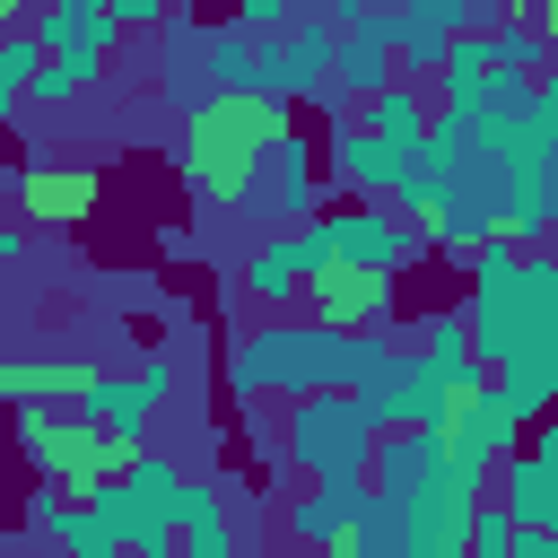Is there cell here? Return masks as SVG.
Wrapping results in <instances>:
<instances>
[{
    "mask_svg": "<svg viewBox=\"0 0 558 558\" xmlns=\"http://www.w3.org/2000/svg\"><path fill=\"white\" fill-rule=\"evenodd\" d=\"M462 323L488 375L514 392L523 418L558 410V253H523L506 235L462 253Z\"/></svg>",
    "mask_w": 558,
    "mask_h": 558,
    "instance_id": "1",
    "label": "cell"
},
{
    "mask_svg": "<svg viewBox=\"0 0 558 558\" xmlns=\"http://www.w3.org/2000/svg\"><path fill=\"white\" fill-rule=\"evenodd\" d=\"M392 331H331L314 314H262L227 340V392L244 401H314V392H357L384 366Z\"/></svg>",
    "mask_w": 558,
    "mask_h": 558,
    "instance_id": "2",
    "label": "cell"
},
{
    "mask_svg": "<svg viewBox=\"0 0 558 558\" xmlns=\"http://www.w3.org/2000/svg\"><path fill=\"white\" fill-rule=\"evenodd\" d=\"M296 131V105L288 96H209L201 113H183L174 131V174L201 209H244L262 218L270 201V174H279V148Z\"/></svg>",
    "mask_w": 558,
    "mask_h": 558,
    "instance_id": "3",
    "label": "cell"
},
{
    "mask_svg": "<svg viewBox=\"0 0 558 558\" xmlns=\"http://www.w3.org/2000/svg\"><path fill=\"white\" fill-rule=\"evenodd\" d=\"M17 453H26V471L44 480V488H61V497H96L122 462H131V445L122 436H105L87 410H17Z\"/></svg>",
    "mask_w": 558,
    "mask_h": 558,
    "instance_id": "4",
    "label": "cell"
},
{
    "mask_svg": "<svg viewBox=\"0 0 558 558\" xmlns=\"http://www.w3.org/2000/svg\"><path fill=\"white\" fill-rule=\"evenodd\" d=\"M279 445H288L296 480H366L375 471V418L357 410V392L279 401Z\"/></svg>",
    "mask_w": 558,
    "mask_h": 558,
    "instance_id": "5",
    "label": "cell"
},
{
    "mask_svg": "<svg viewBox=\"0 0 558 558\" xmlns=\"http://www.w3.org/2000/svg\"><path fill=\"white\" fill-rule=\"evenodd\" d=\"M331 70H340V26H331V17H296V26L262 35V87H270V96L314 105V113H349Z\"/></svg>",
    "mask_w": 558,
    "mask_h": 558,
    "instance_id": "6",
    "label": "cell"
},
{
    "mask_svg": "<svg viewBox=\"0 0 558 558\" xmlns=\"http://www.w3.org/2000/svg\"><path fill=\"white\" fill-rule=\"evenodd\" d=\"M323 183L340 192V201H392L401 192V174H410V157L418 148H392V140H375L366 122H349V113H323Z\"/></svg>",
    "mask_w": 558,
    "mask_h": 558,
    "instance_id": "7",
    "label": "cell"
},
{
    "mask_svg": "<svg viewBox=\"0 0 558 558\" xmlns=\"http://www.w3.org/2000/svg\"><path fill=\"white\" fill-rule=\"evenodd\" d=\"M357 410L375 418V436H392V427H453V392L427 375V357L418 349H384V366L357 384Z\"/></svg>",
    "mask_w": 558,
    "mask_h": 558,
    "instance_id": "8",
    "label": "cell"
},
{
    "mask_svg": "<svg viewBox=\"0 0 558 558\" xmlns=\"http://www.w3.org/2000/svg\"><path fill=\"white\" fill-rule=\"evenodd\" d=\"M323 227H331V262H357V270H384V279H401L427 253L392 201H340V209H323Z\"/></svg>",
    "mask_w": 558,
    "mask_h": 558,
    "instance_id": "9",
    "label": "cell"
},
{
    "mask_svg": "<svg viewBox=\"0 0 558 558\" xmlns=\"http://www.w3.org/2000/svg\"><path fill=\"white\" fill-rule=\"evenodd\" d=\"M305 314L331 323V331H392V314H401V279L357 270V262H331V270L305 279Z\"/></svg>",
    "mask_w": 558,
    "mask_h": 558,
    "instance_id": "10",
    "label": "cell"
},
{
    "mask_svg": "<svg viewBox=\"0 0 558 558\" xmlns=\"http://www.w3.org/2000/svg\"><path fill=\"white\" fill-rule=\"evenodd\" d=\"M523 436H532V418L514 410V392L488 375L471 401H453V427H445V445H453V462H471V471H497L506 453H523Z\"/></svg>",
    "mask_w": 558,
    "mask_h": 558,
    "instance_id": "11",
    "label": "cell"
},
{
    "mask_svg": "<svg viewBox=\"0 0 558 558\" xmlns=\"http://www.w3.org/2000/svg\"><path fill=\"white\" fill-rule=\"evenodd\" d=\"M375 506V488L366 480H305L296 497H288V514H279V532H288V549H305V558H331L349 532H357V514Z\"/></svg>",
    "mask_w": 558,
    "mask_h": 558,
    "instance_id": "12",
    "label": "cell"
},
{
    "mask_svg": "<svg viewBox=\"0 0 558 558\" xmlns=\"http://www.w3.org/2000/svg\"><path fill=\"white\" fill-rule=\"evenodd\" d=\"M157 96L174 113H201L218 96V78H209V17L201 9H183V17L157 26Z\"/></svg>",
    "mask_w": 558,
    "mask_h": 558,
    "instance_id": "13",
    "label": "cell"
},
{
    "mask_svg": "<svg viewBox=\"0 0 558 558\" xmlns=\"http://www.w3.org/2000/svg\"><path fill=\"white\" fill-rule=\"evenodd\" d=\"M96 166H61V157H35L26 174H17V218L26 227H78V218H96Z\"/></svg>",
    "mask_w": 558,
    "mask_h": 558,
    "instance_id": "14",
    "label": "cell"
},
{
    "mask_svg": "<svg viewBox=\"0 0 558 558\" xmlns=\"http://www.w3.org/2000/svg\"><path fill=\"white\" fill-rule=\"evenodd\" d=\"M305 218H323V140L296 122V131H288V148H279V174H270L262 227H270V235H296Z\"/></svg>",
    "mask_w": 558,
    "mask_h": 558,
    "instance_id": "15",
    "label": "cell"
},
{
    "mask_svg": "<svg viewBox=\"0 0 558 558\" xmlns=\"http://www.w3.org/2000/svg\"><path fill=\"white\" fill-rule=\"evenodd\" d=\"M87 384H96V366H87V357H70V349L0 357V401H9V410H78V401H87Z\"/></svg>",
    "mask_w": 558,
    "mask_h": 558,
    "instance_id": "16",
    "label": "cell"
},
{
    "mask_svg": "<svg viewBox=\"0 0 558 558\" xmlns=\"http://www.w3.org/2000/svg\"><path fill=\"white\" fill-rule=\"evenodd\" d=\"M418 357H427V375L453 392V401H471L480 384H488V357L471 349V323H462V305H436V314H418V340H410Z\"/></svg>",
    "mask_w": 558,
    "mask_h": 558,
    "instance_id": "17",
    "label": "cell"
},
{
    "mask_svg": "<svg viewBox=\"0 0 558 558\" xmlns=\"http://www.w3.org/2000/svg\"><path fill=\"white\" fill-rule=\"evenodd\" d=\"M331 78H340V105H366V96H384V87L401 78V35H392L384 9L340 35V70H331Z\"/></svg>",
    "mask_w": 558,
    "mask_h": 558,
    "instance_id": "18",
    "label": "cell"
},
{
    "mask_svg": "<svg viewBox=\"0 0 558 558\" xmlns=\"http://www.w3.org/2000/svg\"><path fill=\"white\" fill-rule=\"evenodd\" d=\"M436 471H453L445 427H392V436H375V471H366V488H375V497H401V488H427Z\"/></svg>",
    "mask_w": 558,
    "mask_h": 558,
    "instance_id": "19",
    "label": "cell"
},
{
    "mask_svg": "<svg viewBox=\"0 0 558 558\" xmlns=\"http://www.w3.org/2000/svg\"><path fill=\"white\" fill-rule=\"evenodd\" d=\"M488 497L514 514V532H549V523H558V480L541 471V453H532V445L497 462V488H488Z\"/></svg>",
    "mask_w": 558,
    "mask_h": 558,
    "instance_id": "20",
    "label": "cell"
},
{
    "mask_svg": "<svg viewBox=\"0 0 558 558\" xmlns=\"http://www.w3.org/2000/svg\"><path fill=\"white\" fill-rule=\"evenodd\" d=\"M244 296H253L262 314L305 305V262H296V235H262V244H253V262H244Z\"/></svg>",
    "mask_w": 558,
    "mask_h": 558,
    "instance_id": "21",
    "label": "cell"
},
{
    "mask_svg": "<svg viewBox=\"0 0 558 558\" xmlns=\"http://www.w3.org/2000/svg\"><path fill=\"white\" fill-rule=\"evenodd\" d=\"M183 558H235V514H227V488L218 480H192L183 488Z\"/></svg>",
    "mask_w": 558,
    "mask_h": 558,
    "instance_id": "22",
    "label": "cell"
},
{
    "mask_svg": "<svg viewBox=\"0 0 558 558\" xmlns=\"http://www.w3.org/2000/svg\"><path fill=\"white\" fill-rule=\"evenodd\" d=\"M209 78H218L227 96H270V87H262V35L235 26V17H218V26H209Z\"/></svg>",
    "mask_w": 558,
    "mask_h": 558,
    "instance_id": "23",
    "label": "cell"
},
{
    "mask_svg": "<svg viewBox=\"0 0 558 558\" xmlns=\"http://www.w3.org/2000/svg\"><path fill=\"white\" fill-rule=\"evenodd\" d=\"M427 122H436V96H427V87H410V78H392L384 96H366V131H375V140H392V148H418V140H427Z\"/></svg>",
    "mask_w": 558,
    "mask_h": 558,
    "instance_id": "24",
    "label": "cell"
},
{
    "mask_svg": "<svg viewBox=\"0 0 558 558\" xmlns=\"http://www.w3.org/2000/svg\"><path fill=\"white\" fill-rule=\"evenodd\" d=\"M78 410H87V418H96V427H105V436H122V445H140V427H148V418H157V410H148V401H140V384H131V375H96V384H87V401H78Z\"/></svg>",
    "mask_w": 558,
    "mask_h": 558,
    "instance_id": "25",
    "label": "cell"
},
{
    "mask_svg": "<svg viewBox=\"0 0 558 558\" xmlns=\"http://www.w3.org/2000/svg\"><path fill=\"white\" fill-rule=\"evenodd\" d=\"M35 78H44V44H35V26L0 35V131H9V122H17V105L35 96Z\"/></svg>",
    "mask_w": 558,
    "mask_h": 558,
    "instance_id": "26",
    "label": "cell"
},
{
    "mask_svg": "<svg viewBox=\"0 0 558 558\" xmlns=\"http://www.w3.org/2000/svg\"><path fill=\"white\" fill-rule=\"evenodd\" d=\"M488 61H497V70H514V78H541V70L558 61V44H549L532 17H506V26L488 35Z\"/></svg>",
    "mask_w": 558,
    "mask_h": 558,
    "instance_id": "27",
    "label": "cell"
},
{
    "mask_svg": "<svg viewBox=\"0 0 558 558\" xmlns=\"http://www.w3.org/2000/svg\"><path fill=\"white\" fill-rule=\"evenodd\" d=\"M183 9H201V0H113L122 35H157V26H166V17H183Z\"/></svg>",
    "mask_w": 558,
    "mask_h": 558,
    "instance_id": "28",
    "label": "cell"
},
{
    "mask_svg": "<svg viewBox=\"0 0 558 558\" xmlns=\"http://www.w3.org/2000/svg\"><path fill=\"white\" fill-rule=\"evenodd\" d=\"M131 384H140V401H148V410H166V392H174V357H166V349H148Z\"/></svg>",
    "mask_w": 558,
    "mask_h": 558,
    "instance_id": "29",
    "label": "cell"
},
{
    "mask_svg": "<svg viewBox=\"0 0 558 558\" xmlns=\"http://www.w3.org/2000/svg\"><path fill=\"white\" fill-rule=\"evenodd\" d=\"M532 122H541V131L558 140V61H549V70L532 78Z\"/></svg>",
    "mask_w": 558,
    "mask_h": 558,
    "instance_id": "30",
    "label": "cell"
},
{
    "mask_svg": "<svg viewBox=\"0 0 558 558\" xmlns=\"http://www.w3.org/2000/svg\"><path fill=\"white\" fill-rule=\"evenodd\" d=\"M523 445H532V453H541V471L558 480V410H549V418H532V436H523Z\"/></svg>",
    "mask_w": 558,
    "mask_h": 558,
    "instance_id": "31",
    "label": "cell"
},
{
    "mask_svg": "<svg viewBox=\"0 0 558 558\" xmlns=\"http://www.w3.org/2000/svg\"><path fill=\"white\" fill-rule=\"evenodd\" d=\"M375 9H384V0H323V17H331V26H340V35H349V26H366V17H375Z\"/></svg>",
    "mask_w": 558,
    "mask_h": 558,
    "instance_id": "32",
    "label": "cell"
},
{
    "mask_svg": "<svg viewBox=\"0 0 558 558\" xmlns=\"http://www.w3.org/2000/svg\"><path fill=\"white\" fill-rule=\"evenodd\" d=\"M26 262V218H0V270Z\"/></svg>",
    "mask_w": 558,
    "mask_h": 558,
    "instance_id": "33",
    "label": "cell"
},
{
    "mask_svg": "<svg viewBox=\"0 0 558 558\" xmlns=\"http://www.w3.org/2000/svg\"><path fill=\"white\" fill-rule=\"evenodd\" d=\"M514 558H558V541L549 532H514Z\"/></svg>",
    "mask_w": 558,
    "mask_h": 558,
    "instance_id": "34",
    "label": "cell"
},
{
    "mask_svg": "<svg viewBox=\"0 0 558 558\" xmlns=\"http://www.w3.org/2000/svg\"><path fill=\"white\" fill-rule=\"evenodd\" d=\"M541 9H549V0H506V17H532V26H541Z\"/></svg>",
    "mask_w": 558,
    "mask_h": 558,
    "instance_id": "35",
    "label": "cell"
},
{
    "mask_svg": "<svg viewBox=\"0 0 558 558\" xmlns=\"http://www.w3.org/2000/svg\"><path fill=\"white\" fill-rule=\"evenodd\" d=\"M541 35H549V44H558V0H549V9H541Z\"/></svg>",
    "mask_w": 558,
    "mask_h": 558,
    "instance_id": "36",
    "label": "cell"
},
{
    "mask_svg": "<svg viewBox=\"0 0 558 558\" xmlns=\"http://www.w3.org/2000/svg\"><path fill=\"white\" fill-rule=\"evenodd\" d=\"M0 201H17V174H0Z\"/></svg>",
    "mask_w": 558,
    "mask_h": 558,
    "instance_id": "37",
    "label": "cell"
},
{
    "mask_svg": "<svg viewBox=\"0 0 558 558\" xmlns=\"http://www.w3.org/2000/svg\"><path fill=\"white\" fill-rule=\"evenodd\" d=\"M113 558H140V549H113Z\"/></svg>",
    "mask_w": 558,
    "mask_h": 558,
    "instance_id": "38",
    "label": "cell"
},
{
    "mask_svg": "<svg viewBox=\"0 0 558 558\" xmlns=\"http://www.w3.org/2000/svg\"><path fill=\"white\" fill-rule=\"evenodd\" d=\"M0 279H9V270H0ZM0 305H9V288H0Z\"/></svg>",
    "mask_w": 558,
    "mask_h": 558,
    "instance_id": "39",
    "label": "cell"
},
{
    "mask_svg": "<svg viewBox=\"0 0 558 558\" xmlns=\"http://www.w3.org/2000/svg\"><path fill=\"white\" fill-rule=\"evenodd\" d=\"M549 541H558V523H549Z\"/></svg>",
    "mask_w": 558,
    "mask_h": 558,
    "instance_id": "40",
    "label": "cell"
}]
</instances>
